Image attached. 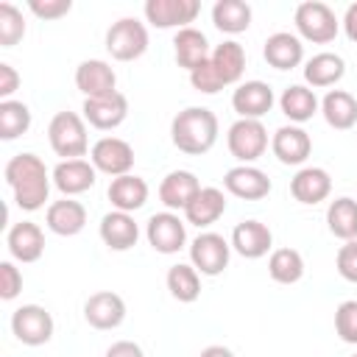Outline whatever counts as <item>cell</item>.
Here are the masks:
<instances>
[{"mask_svg":"<svg viewBox=\"0 0 357 357\" xmlns=\"http://www.w3.org/2000/svg\"><path fill=\"white\" fill-rule=\"evenodd\" d=\"M321 114L332 128L349 131L357 126V98L346 89H329L321 100Z\"/></svg>","mask_w":357,"mask_h":357,"instance_id":"29","label":"cell"},{"mask_svg":"<svg viewBox=\"0 0 357 357\" xmlns=\"http://www.w3.org/2000/svg\"><path fill=\"white\" fill-rule=\"evenodd\" d=\"M25 36L22 11L14 3H0V47H14Z\"/></svg>","mask_w":357,"mask_h":357,"instance_id":"38","label":"cell"},{"mask_svg":"<svg viewBox=\"0 0 357 357\" xmlns=\"http://www.w3.org/2000/svg\"><path fill=\"white\" fill-rule=\"evenodd\" d=\"M84 318L95 329H117L126 321V301L112 290H98L84 301Z\"/></svg>","mask_w":357,"mask_h":357,"instance_id":"16","label":"cell"},{"mask_svg":"<svg viewBox=\"0 0 357 357\" xmlns=\"http://www.w3.org/2000/svg\"><path fill=\"white\" fill-rule=\"evenodd\" d=\"M293 22H296L298 39H307V42H315V45H329L340 31V22H337L335 11L321 0L298 3L296 14H293Z\"/></svg>","mask_w":357,"mask_h":357,"instance_id":"4","label":"cell"},{"mask_svg":"<svg viewBox=\"0 0 357 357\" xmlns=\"http://www.w3.org/2000/svg\"><path fill=\"white\" fill-rule=\"evenodd\" d=\"M229 257H231V243H226V237L218 231H201L190 243V265L201 276L223 273L229 268Z\"/></svg>","mask_w":357,"mask_h":357,"instance_id":"6","label":"cell"},{"mask_svg":"<svg viewBox=\"0 0 357 357\" xmlns=\"http://www.w3.org/2000/svg\"><path fill=\"white\" fill-rule=\"evenodd\" d=\"M343 31H346V36H349V42H357V3H351L349 8H346V14H343Z\"/></svg>","mask_w":357,"mask_h":357,"instance_id":"46","label":"cell"},{"mask_svg":"<svg viewBox=\"0 0 357 357\" xmlns=\"http://www.w3.org/2000/svg\"><path fill=\"white\" fill-rule=\"evenodd\" d=\"M103 357H145V351H142V346L134 343V340H117V343H112V346L106 349Z\"/></svg>","mask_w":357,"mask_h":357,"instance_id":"45","label":"cell"},{"mask_svg":"<svg viewBox=\"0 0 357 357\" xmlns=\"http://www.w3.org/2000/svg\"><path fill=\"white\" fill-rule=\"evenodd\" d=\"M262 56L273 70H293V67H298L304 61V45H301V39L296 33L276 31V33H271L265 39Z\"/></svg>","mask_w":357,"mask_h":357,"instance_id":"22","label":"cell"},{"mask_svg":"<svg viewBox=\"0 0 357 357\" xmlns=\"http://www.w3.org/2000/svg\"><path fill=\"white\" fill-rule=\"evenodd\" d=\"M20 290H22V273H20V268L14 262L3 259L0 262V298L3 301H11V298L20 296Z\"/></svg>","mask_w":357,"mask_h":357,"instance_id":"41","label":"cell"},{"mask_svg":"<svg viewBox=\"0 0 357 357\" xmlns=\"http://www.w3.org/2000/svg\"><path fill=\"white\" fill-rule=\"evenodd\" d=\"M346 75V61L337 56V53H315L312 59H307L304 64V81L315 89H324V86H335L340 78Z\"/></svg>","mask_w":357,"mask_h":357,"instance_id":"31","label":"cell"},{"mask_svg":"<svg viewBox=\"0 0 357 357\" xmlns=\"http://www.w3.org/2000/svg\"><path fill=\"white\" fill-rule=\"evenodd\" d=\"M201 192V181L190 170H170L162 184H159V201L173 212V209H187L190 201Z\"/></svg>","mask_w":357,"mask_h":357,"instance_id":"23","label":"cell"},{"mask_svg":"<svg viewBox=\"0 0 357 357\" xmlns=\"http://www.w3.org/2000/svg\"><path fill=\"white\" fill-rule=\"evenodd\" d=\"M89 162L95 165L98 173H106L112 178L131 173L134 167V148L120 139V137H100L92 148H89Z\"/></svg>","mask_w":357,"mask_h":357,"instance_id":"9","label":"cell"},{"mask_svg":"<svg viewBox=\"0 0 357 357\" xmlns=\"http://www.w3.org/2000/svg\"><path fill=\"white\" fill-rule=\"evenodd\" d=\"M354 357H357V354H354Z\"/></svg>","mask_w":357,"mask_h":357,"instance_id":"48","label":"cell"},{"mask_svg":"<svg viewBox=\"0 0 357 357\" xmlns=\"http://www.w3.org/2000/svg\"><path fill=\"white\" fill-rule=\"evenodd\" d=\"M95 181H98V170L86 159H61L53 167V184L64 198H73V195L92 190Z\"/></svg>","mask_w":357,"mask_h":357,"instance_id":"14","label":"cell"},{"mask_svg":"<svg viewBox=\"0 0 357 357\" xmlns=\"http://www.w3.org/2000/svg\"><path fill=\"white\" fill-rule=\"evenodd\" d=\"M335 332L343 343L357 346V301H343L335 310Z\"/></svg>","mask_w":357,"mask_h":357,"instance_id":"39","label":"cell"},{"mask_svg":"<svg viewBox=\"0 0 357 357\" xmlns=\"http://www.w3.org/2000/svg\"><path fill=\"white\" fill-rule=\"evenodd\" d=\"M223 212H226V195H223V190H218V187H201V192L184 209V218H187V223L204 229V226H212Z\"/></svg>","mask_w":357,"mask_h":357,"instance_id":"30","label":"cell"},{"mask_svg":"<svg viewBox=\"0 0 357 357\" xmlns=\"http://www.w3.org/2000/svg\"><path fill=\"white\" fill-rule=\"evenodd\" d=\"M145 237L159 254H178L187 243V226L176 212H156L145 223Z\"/></svg>","mask_w":357,"mask_h":357,"instance_id":"10","label":"cell"},{"mask_svg":"<svg viewBox=\"0 0 357 357\" xmlns=\"http://www.w3.org/2000/svg\"><path fill=\"white\" fill-rule=\"evenodd\" d=\"M145 20L153 28H190V22L198 17L201 3L198 0H148L142 6Z\"/></svg>","mask_w":357,"mask_h":357,"instance_id":"11","label":"cell"},{"mask_svg":"<svg viewBox=\"0 0 357 357\" xmlns=\"http://www.w3.org/2000/svg\"><path fill=\"white\" fill-rule=\"evenodd\" d=\"M190 84H192V89H198L204 95H215V92L223 89V81H220L218 70L212 67V61H204L201 67H195L190 73Z\"/></svg>","mask_w":357,"mask_h":357,"instance_id":"40","label":"cell"},{"mask_svg":"<svg viewBox=\"0 0 357 357\" xmlns=\"http://www.w3.org/2000/svg\"><path fill=\"white\" fill-rule=\"evenodd\" d=\"M17 86H20V73L11 67V64H0V98L3 100H11V95L17 92Z\"/></svg>","mask_w":357,"mask_h":357,"instance_id":"44","label":"cell"},{"mask_svg":"<svg viewBox=\"0 0 357 357\" xmlns=\"http://www.w3.org/2000/svg\"><path fill=\"white\" fill-rule=\"evenodd\" d=\"M81 112H84V120L92 128L112 131L128 117V98L123 92H112V95H103V98H84Z\"/></svg>","mask_w":357,"mask_h":357,"instance_id":"13","label":"cell"},{"mask_svg":"<svg viewBox=\"0 0 357 357\" xmlns=\"http://www.w3.org/2000/svg\"><path fill=\"white\" fill-rule=\"evenodd\" d=\"M273 89L265 81H243L231 92V109L240 120H262L273 109Z\"/></svg>","mask_w":357,"mask_h":357,"instance_id":"12","label":"cell"},{"mask_svg":"<svg viewBox=\"0 0 357 357\" xmlns=\"http://www.w3.org/2000/svg\"><path fill=\"white\" fill-rule=\"evenodd\" d=\"M271 151L282 165H304L312 153V139L301 126H282L271 139Z\"/></svg>","mask_w":357,"mask_h":357,"instance_id":"18","label":"cell"},{"mask_svg":"<svg viewBox=\"0 0 357 357\" xmlns=\"http://www.w3.org/2000/svg\"><path fill=\"white\" fill-rule=\"evenodd\" d=\"M326 226L340 240H357V201L349 195L335 198L326 206Z\"/></svg>","mask_w":357,"mask_h":357,"instance_id":"34","label":"cell"},{"mask_svg":"<svg viewBox=\"0 0 357 357\" xmlns=\"http://www.w3.org/2000/svg\"><path fill=\"white\" fill-rule=\"evenodd\" d=\"M209 61H212V67L218 70L223 86L237 84V81L243 78V73H245V50H243V45L234 42V39L220 42V45L212 50Z\"/></svg>","mask_w":357,"mask_h":357,"instance_id":"32","label":"cell"},{"mask_svg":"<svg viewBox=\"0 0 357 357\" xmlns=\"http://www.w3.org/2000/svg\"><path fill=\"white\" fill-rule=\"evenodd\" d=\"M268 273L279 284H296L304 276V257L296 248H276L268 257Z\"/></svg>","mask_w":357,"mask_h":357,"instance_id":"36","label":"cell"},{"mask_svg":"<svg viewBox=\"0 0 357 357\" xmlns=\"http://www.w3.org/2000/svg\"><path fill=\"white\" fill-rule=\"evenodd\" d=\"M106 195H109V201H112V206L117 212H128L131 215V212H137V209L145 206V201H148V184H145V178H139L134 173H126V176L112 178Z\"/></svg>","mask_w":357,"mask_h":357,"instance_id":"27","label":"cell"},{"mask_svg":"<svg viewBox=\"0 0 357 357\" xmlns=\"http://www.w3.org/2000/svg\"><path fill=\"white\" fill-rule=\"evenodd\" d=\"M279 109L282 114L293 123V126H301L307 120H312V114L321 109V100L315 98V92L304 84H290L282 95H279Z\"/></svg>","mask_w":357,"mask_h":357,"instance_id":"28","label":"cell"},{"mask_svg":"<svg viewBox=\"0 0 357 357\" xmlns=\"http://www.w3.org/2000/svg\"><path fill=\"white\" fill-rule=\"evenodd\" d=\"M332 192V176L324 167H301L293 178H290V195L298 204L315 206L321 201H326Z\"/></svg>","mask_w":357,"mask_h":357,"instance_id":"19","label":"cell"},{"mask_svg":"<svg viewBox=\"0 0 357 357\" xmlns=\"http://www.w3.org/2000/svg\"><path fill=\"white\" fill-rule=\"evenodd\" d=\"M28 8H31L39 20H59V17L70 14L73 0H31Z\"/></svg>","mask_w":357,"mask_h":357,"instance_id":"43","label":"cell"},{"mask_svg":"<svg viewBox=\"0 0 357 357\" xmlns=\"http://www.w3.org/2000/svg\"><path fill=\"white\" fill-rule=\"evenodd\" d=\"M75 86L86 98H103L117 92V75L109 61L103 59H86L75 67Z\"/></svg>","mask_w":357,"mask_h":357,"instance_id":"17","label":"cell"},{"mask_svg":"<svg viewBox=\"0 0 357 357\" xmlns=\"http://www.w3.org/2000/svg\"><path fill=\"white\" fill-rule=\"evenodd\" d=\"M11 332L22 346H45L53 337V315L39 304H22L11 312Z\"/></svg>","mask_w":357,"mask_h":357,"instance_id":"8","label":"cell"},{"mask_svg":"<svg viewBox=\"0 0 357 357\" xmlns=\"http://www.w3.org/2000/svg\"><path fill=\"white\" fill-rule=\"evenodd\" d=\"M173 53H176V64L184 67L187 73H192L195 67H201L212 56L206 36L198 28H192V25L176 31V36H173Z\"/></svg>","mask_w":357,"mask_h":357,"instance_id":"26","label":"cell"},{"mask_svg":"<svg viewBox=\"0 0 357 357\" xmlns=\"http://www.w3.org/2000/svg\"><path fill=\"white\" fill-rule=\"evenodd\" d=\"M198 357H234V351L226 349V346H206Z\"/></svg>","mask_w":357,"mask_h":357,"instance_id":"47","label":"cell"},{"mask_svg":"<svg viewBox=\"0 0 357 357\" xmlns=\"http://www.w3.org/2000/svg\"><path fill=\"white\" fill-rule=\"evenodd\" d=\"M100 240L112 248V251H128L137 245V237H139V226L137 220L128 215V212H106L100 218Z\"/></svg>","mask_w":357,"mask_h":357,"instance_id":"25","label":"cell"},{"mask_svg":"<svg viewBox=\"0 0 357 357\" xmlns=\"http://www.w3.org/2000/svg\"><path fill=\"white\" fill-rule=\"evenodd\" d=\"M335 265H337V273L346 279V282H354L357 284V240H349L337 248V257H335Z\"/></svg>","mask_w":357,"mask_h":357,"instance_id":"42","label":"cell"},{"mask_svg":"<svg viewBox=\"0 0 357 357\" xmlns=\"http://www.w3.org/2000/svg\"><path fill=\"white\" fill-rule=\"evenodd\" d=\"M165 282H167L170 296H173L176 301H181V304H192V301L201 296V276H198V271H195L192 265L178 262V265L167 268Z\"/></svg>","mask_w":357,"mask_h":357,"instance_id":"35","label":"cell"},{"mask_svg":"<svg viewBox=\"0 0 357 357\" xmlns=\"http://www.w3.org/2000/svg\"><path fill=\"white\" fill-rule=\"evenodd\" d=\"M226 145L240 165H251L268 151V131L262 120H234L229 126Z\"/></svg>","mask_w":357,"mask_h":357,"instance_id":"7","label":"cell"},{"mask_svg":"<svg viewBox=\"0 0 357 357\" xmlns=\"http://www.w3.org/2000/svg\"><path fill=\"white\" fill-rule=\"evenodd\" d=\"M6 184L14 192V204L22 212H36L45 206L47 195H50V178L53 173H47L45 162L36 153H17L6 162Z\"/></svg>","mask_w":357,"mask_h":357,"instance_id":"1","label":"cell"},{"mask_svg":"<svg viewBox=\"0 0 357 357\" xmlns=\"http://www.w3.org/2000/svg\"><path fill=\"white\" fill-rule=\"evenodd\" d=\"M31 128V109L22 100H0V137L17 139Z\"/></svg>","mask_w":357,"mask_h":357,"instance_id":"37","label":"cell"},{"mask_svg":"<svg viewBox=\"0 0 357 357\" xmlns=\"http://www.w3.org/2000/svg\"><path fill=\"white\" fill-rule=\"evenodd\" d=\"M212 22L220 33H243L251 25V6L245 0H218L212 6Z\"/></svg>","mask_w":357,"mask_h":357,"instance_id":"33","label":"cell"},{"mask_svg":"<svg viewBox=\"0 0 357 357\" xmlns=\"http://www.w3.org/2000/svg\"><path fill=\"white\" fill-rule=\"evenodd\" d=\"M45 223L53 234L59 237H75L78 231H84L86 226V209L81 201H73V198H61V201H53L45 212Z\"/></svg>","mask_w":357,"mask_h":357,"instance_id":"24","label":"cell"},{"mask_svg":"<svg viewBox=\"0 0 357 357\" xmlns=\"http://www.w3.org/2000/svg\"><path fill=\"white\" fill-rule=\"evenodd\" d=\"M271 245H273V234L259 220H240L231 231V248L245 259L265 257L271 251Z\"/></svg>","mask_w":357,"mask_h":357,"instance_id":"20","label":"cell"},{"mask_svg":"<svg viewBox=\"0 0 357 357\" xmlns=\"http://www.w3.org/2000/svg\"><path fill=\"white\" fill-rule=\"evenodd\" d=\"M173 145L187 156H201L218 142V117L206 106H187L170 123Z\"/></svg>","mask_w":357,"mask_h":357,"instance_id":"2","label":"cell"},{"mask_svg":"<svg viewBox=\"0 0 357 357\" xmlns=\"http://www.w3.org/2000/svg\"><path fill=\"white\" fill-rule=\"evenodd\" d=\"M106 50L117 61L139 59L148 50V28L134 17H123L112 22V28L106 31Z\"/></svg>","mask_w":357,"mask_h":357,"instance_id":"5","label":"cell"},{"mask_svg":"<svg viewBox=\"0 0 357 357\" xmlns=\"http://www.w3.org/2000/svg\"><path fill=\"white\" fill-rule=\"evenodd\" d=\"M47 142L61 159H81L89 151L86 123L75 112H56L47 126Z\"/></svg>","mask_w":357,"mask_h":357,"instance_id":"3","label":"cell"},{"mask_svg":"<svg viewBox=\"0 0 357 357\" xmlns=\"http://www.w3.org/2000/svg\"><path fill=\"white\" fill-rule=\"evenodd\" d=\"M6 245H8V254L17 262H36L45 254V234H42V229L36 223L20 220V223H14L8 229Z\"/></svg>","mask_w":357,"mask_h":357,"instance_id":"21","label":"cell"},{"mask_svg":"<svg viewBox=\"0 0 357 357\" xmlns=\"http://www.w3.org/2000/svg\"><path fill=\"white\" fill-rule=\"evenodd\" d=\"M223 187L226 192H231L234 198L243 201H259L271 192V178L265 170L254 167V165H237L231 170H226L223 176Z\"/></svg>","mask_w":357,"mask_h":357,"instance_id":"15","label":"cell"}]
</instances>
